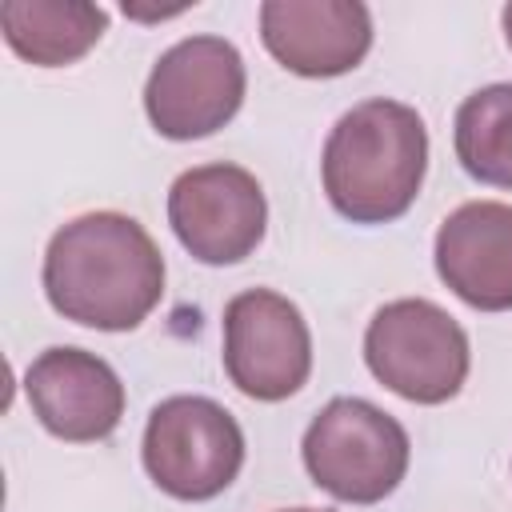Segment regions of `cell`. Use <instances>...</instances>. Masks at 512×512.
<instances>
[{"label":"cell","mask_w":512,"mask_h":512,"mask_svg":"<svg viewBox=\"0 0 512 512\" xmlns=\"http://www.w3.org/2000/svg\"><path fill=\"white\" fill-rule=\"evenodd\" d=\"M140 460L148 480L172 500H212L244 468L236 416L208 396H168L144 424Z\"/></svg>","instance_id":"5b68a950"},{"label":"cell","mask_w":512,"mask_h":512,"mask_svg":"<svg viewBox=\"0 0 512 512\" xmlns=\"http://www.w3.org/2000/svg\"><path fill=\"white\" fill-rule=\"evenodd\" d=\"M168 224L180 248L212 268L248 260L268 228L260 180L240 164H200L172 180Z\"/></svg>","instance_id":"ba28073f"},{"label":"cell","mask_w":512,"mask_h":512,"mask_svg":"<svg viewBox=\"0 0 512 512\" xmlns=\"http://www.w3.org/2000/svg\"><path fill=\"white\" fill-rule=\"evenodd\" d=\"M500 20H504V40H508V48H512V4H504Z\"/></svg>","instance_id":"5bb4252c"},{"label":"cell","mask_w":512,"mask_h":512,"mask_svg":"<svg viewBox=\"0 0 512 512\" xmlns=\"http://www.w3.org/2000/svg\"><path fill=\"white\" fill-rule=\"evenodd\" d=\"M428 172V128L416 108L372 96L352 104L328 132L320 176L328 204L352 224L400 220Z\"/></svg>","instance_id":"7a4b0ae2"},{"label":"cell","mask_w":512,"mask_h":512,"mask_svg":"<svg viewBox=\"0 0 512 512\" xmlns=\"http://www.w3.org/2000/svg\"><path fill=\"white\" fill-rule=\"evenodd\" d=\"M260 40L268 56L308 80H332L372 48V12L360 0H264Z\"/></svg>","instance_id":"9c48e42d"},{"label":"cell","mask_w":512,"mask_h":512,"mask_svg":"<svg viewBox=\"0 0 512 512\" xmlns=\"http://www.w3.org/2000/svg\"><path fill=\"white\" fill-rule=\"evenodd\" d=\"M280 512H332V508H280Z\"/></svg>","instance_id":"9a60e30c"},{"label":"cell","mask_w":512,"mask_h":512,"mask_svg":"<svg viewBox=\"0 0 512 512\" xmlns=\"http://www.w3.org/2000/svg\"><path fill=\"white\" fill-rule=\"evenodd\" d=\"M224 372L248 400L296 396L312 372V332L300 308L272 288L232 296L224 304Z\"/></svg>","instance_id":"52a82bcc"},{"label":"cell","mask_w":512,"mask_h":512,"mask_svg":"<svg viewBox=\"0 0 512 512\" xmlns=\"http://www.w3.org/2000/svg\"><path fill=\"white\" fill-rule=\"evenodd\" d=\"M24 392L36 420L68 444H92L120 428L124 384L108 360L84 348H48L24 372Z\"/></svg>","instance_id":"30bf717a"},{"label":"cell","mask_w":512,"mask_h":512,"mask_svg":"<svg viewBox=\"0 0 512 512\" xmlns=\"http://www.w3.org/2000/svg\"><path fill=\"white\" fill-rule=\"evenodd\" d=\"M0 28L8 48L36 68L76 64L108 32V12L84 0H4Z\"/></svg>","instance_id":"7c38bea8"},{"label":"cell","mask_w":512,"mask_h":512,"mask_svg":"<svg viewBox=\"0 0 512 512\" xmlns=\"http://www.w3.org/2000/svg\"><path fill=\"white\" fill-rule=\"evenodd\" d=\"M300 456L312 484L328 496L344 504H380L400 488L412 444L404 424L372 400L336 396L312 416Z\"/></svg>","instance_id":"3957f363"},{"label":"cell","mask_w":512,"mask_h":512,"mask_svg":"<svg viewBox=\"0 0 512 512\" xmlns=\"http://www.w3.org/2000/svg\"><path fill=\"white\" fill-rule=\"evenodd\" d=\"M440 280L476 312L512 308V204L468 200L436 232Z\"/></svg>","instance_id":"8fae6325"},{"label":"cell","mask_w":512,"mask_h":512,"mask_svg":"<svg viewBox=\"0 0 512 512\" xmlns=\"http://www.w3.org/2000/svg\"><path fill=\"white\" fill-rule=\"evenodd\" d=\"M244 56L224 36H188L148 72L144 112L164 140H204L244 104Z\"/></svg>","instance_id":"8992f818"},{"label":"cell","mask_w":512,"mask_h":512,"mask_svg":"<svg viewBox=\"0 0 512 512\" xmlns=\"http://www.w3.org/2000/svg\"><path fill=\"white\" fill-rule=\"evenodd\" d=\"M40 280L64 320L96 332H128L164 296V256L140 220L84 212L48 240Z\"/></svg>","instance_id":"6da1fadb"},{"label":"cell","mask_w":512,"mask_h":512,"mask_svg":"<svg viewBox=\"0 0 512 512\" xmlns=\"http://www.w3.org/2000/svg\"><path fill=\"white\" fill-rule=\"evenodd\" d=\"M460 168L492 188H512V84H488L464 96L452 120Z\"/></svg>","instance_id":"4fadbf2b"},{"label":"cell","mask_w":512,"mask_h":512,"mask_svg":"<svg viewBox=\"0 0 512 512\" xmlns=\"http://www.w3.org/2000/svg\"><path fill=\"white\" fill-rule=\"evenodd\" d=\"M364 364L388 392L412 404H448L468 380L472 348L456 316L424 296H404L368 320Z\"/></svg>","instance_id":"277c9868"}]
</instances>
